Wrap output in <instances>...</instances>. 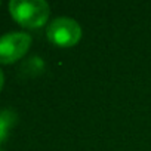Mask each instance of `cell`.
I'll return each instance as SVG.
<instances>
[{"mask_svg": "<svg viewBox=\"0 0 151 151\" xmlns=\"http://www.w3.org/2000/svg\"><path fill=\"white\" fill-rule=\"evenodd\" d=\"M0 151H5V150H2V148H0Z\"/></svg>", "mask_w": 151, "mask_h": 151, "instance_id": "obj_7", "label": "cell"}, {"mask_svg": "<svg viewBox=\"0 0 151 151\" xmlns=\"http://www.w3.org/2000/svg\"><path fill=\"white\" fill-rule=\"evenodd\" d=\"M17 120H18V117L14 111H11V110L0 111V144L8 138V135H9L11 129L15 126Z\"/></svg>", "mask_w": 151, "mask_h": 151, "instance_id": "obj_4", "label": "cell"}, {"mask_svg": "<svg viewBox=\"0 0 151 151\" xmlns=\"http://www.w3.org/2000/svg\"><path fill=\"white\" fill-rule=\"evenodd\" d=\"M9 12L21 27L39 28L49 18V5L43 0H12Z\"/></svg>", "mask_w": 151, "mask_h": 151, "instance_id": "obj_1", "label": "cell"}, {"mask_svg": "<svg viewBox=\"0 0 151 151\" xmlns=\"http://www.w3.org/2000/svg\"><path fill=\"white\" fill-rule=\"evenodd\" d=\"M31 37L27 33H8L0 37V64H14L30 49Z\"/></svg>", "mask_w": 151, "mask_h": 151, "instance_id": "obj_3", "label": "cell"}, {"mask_svg": "<svg viewBox=\"0 0 151 151\" xmlns=\"http://www.w3.org/2000/svg\"><path fill=\"white\" fill-rule=\"evenodd\" d=\"M47 39L50 43L59 47H71L82 39V28L71 18H56L47 27Z\"/></svg>", "mask_w": 151, "mask_h": 151, "instance_id": "obj_2", "label": "cell"}, {"mask_svg": "<svg viewBox=\"0 0 151 151\" xmlns=\"http://www.w3.org/2000/svg\"><path fill=\"white\" fill-rule=\"evenodd\" d=\"M3 85H5V74H3L2 68H0V91L3 89Z\"/></svg>", "mask_w": 151, "mask_h": 151, "instance_id": "obj_6", "label": "cell"}, {"mask_svg": "<svg viewBox=\"0 0 151 151\" xmlns=\"http://www.w3.org/2000/svg\"><path fill=\"white\" fill-rule=\"evenodd\" d=\"M21 70L22 71H30V76H34V74H37V73H40L42 70H43V61L39 58V56H33V58H30L22 67H21Z\"/></svg>", "mask_w": 151, "mask_h": 151, "instance_id": "obj_5", "label": "cell"}]
</instances>
